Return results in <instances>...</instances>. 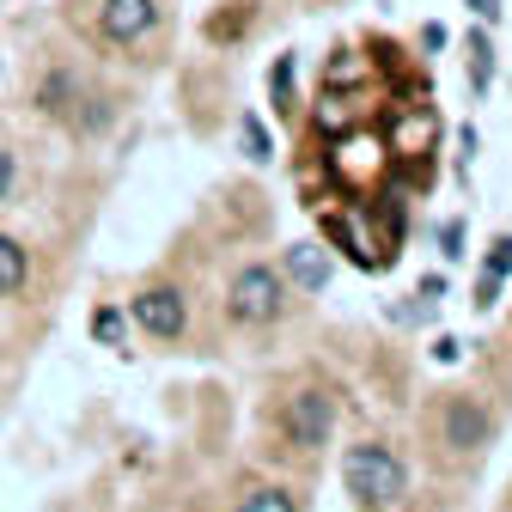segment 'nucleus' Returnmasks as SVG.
<instances>
[{
  "label": "nucleus",
  "mask_w": 512,
  "mask_h": 512,
  "mask_svg": "<svg viewBox=\"0 0 512 512\" xmlns=\"http://www.w3.org/2000/svg\"><path fill=\"white\" fill-rule=\"evenodd\" d=\"M342 482L360 506H397L403 494V458L391 452V445H348V458H342Z\"/></svg>",
  "instance_id": "nucleus-1"
},
{
  "label": "nucleus",
  "mask_w": 512,
  "mask_h": 512,
  "mask_svg": "<svg viewBox=\"0 0 512 512\" xmlns=\"http://www.w3.org/2000/svg\"><path fill=\"white\" fill-rule=\"evenodd\" d=\"M226 311L238 317V324H269V317L281 311V275L263 269V263H250L232 275V293H226Z\"/></svg>",
  "instance_id": "nucleus-2"
},
{
  "label": "nucleus",
  "mask_w": 512,
  "mask_h": 512,
  "mask_svg": "<svg viewBox=\"0 0 512 512\" xmlns=\"http://www.w3.org/2000/svg\"><path fill=\"white\" fill-rule=\"evenodd\" d=\"M281 421H287V439L299 445V452H317V445L330 439V427H336V397L317 391V384H311V391H293Z\"/></svg>",
  "instance_id": "nucleus-3"
},
{
  "label": "nucleus",
  "mask_w": 512,
  "mask_h": 512,
  "mask_svg": "<svg viewBox=\"0 0 512 512\" xmlns=\"http://www.w3.org/2000/svg\"><path fill=\"white\" fill-rule=\"evenodd\" d=\"M128 311H135V324H141L147 336H183V324H189L177 287H147V293L128 299Z\"/></svg>",
  "instance_id": "nucleus-4"
},
{
  "label": "nucleus",
  "mask_w": 512,
  "mask_h": 512,
  "mask_svg": "<svg viewBox=\"0 0 512 512\" xmlns=\"http://www.w3.org/2000/svg\"><path fill=\"white\" fill-rule=\"evenodd\" d=\"M153 19H159L153 0H104V37L110 43H141L153 31Z\"/></svg>",
  "instance_id": "nucleus-5"
},
{
  "label": "nucleus",
  "mask_w": 512,
  "mask_h": 512,
  "mask_svg": "<svg viewBox=\"0 0 512 512\" xmlns=\"http://www.w3.org/2000/svg\"><path fill=\"white\" fill-rule=\"evenodd\" d=\"M482 439H488V409L458 397L452 409H445V445H452V452H476Z\"/></svg>",
  "instance_id": "nucleus-6"
},
{
  "label": "nucleus",
  "mask_w": 512,
  "mask_h": 512,
  "mask_svg": "<svg viewBox=\"0 0 512 512\" xmlns=\"http://www.w3.org/2000/svg\"><path fill=\"white\" fill-rule=\"evenodd\" d=\"M25 275H31L25 244H19V238H0V293H19V287H25Z\"/></svg>",
  "instance_id": "nucleus-7"
},
{
  "label": "nucleus",
  "mask_w": 512,
  "mask_h": 512,
  "mask_svg": "<svg viewBox=\"0 0 512 512\" xmlns=\"http://www.w3.org/2000/svg\"><path fill=\"white\" fill-rule=\"evenodd\" d=\"M238 512H299V500H293L287 488H250V494L238 500Z\"/></svg>",
  "instance_id": "nucleus-8"
},
{
  "label": "nucleus",
  "mask_w": 512,
  "mask_h": 512,
  "mask_svg": "<svg viewBox=\"0 0 512 512\" xmlns=\"http://www.w3.org/2000/svg\"><path fill=\"white\" fill-rule=\"evenodd\" d=\"M287 263H293V275H299L305 287H324V275H330V263H317V250H311V244H299Z\"/></svg>",
  "instance_id": "nucleus-9"
},
{
  "label": "nucleus",
  "mask_w": 512,
  "mask_h": 512,
  "mask_svg": "<svg viewBox=\"0 0 512 512\" xmlns=\"http://www.w3.org/2000/svg\"><path fill=\"white\" fill-rule=\"evenodd\" d=\"M488 275H512V238H494L488 244Z\"/></svg>",
  "instance_id": "nucleus-10"
},
{
  "label": "nucleus",
  "mask_w": 512,
  "mask_h": 512,
  "mask_svg": "<svg viewBox=\"0 0 512 512\" xmlns=\"http://www.w3.org/2000/svg\"><path fill=\"white\" fill-rule=\"evenodd\" d=\"M244 147H250V159H269V135H263L256 116H244Z\"/></svg>",
  "instance_id": "nucleus-11"
},
{
  "label": "nucleus",
  "mask_w": 512,
  "mask_h": 512,
  "mask_svg": "<svg viewBox=\"0 0 512 512\" xmlns=\"http://www.w3.org/2000/svg\"><path fill=\"white\" fill-rule=\"evenodd\" d=\"M92 330H98V342H116V336H122V311H98Z\"/></svg>",
  "instance_id": "nucleus-12"
},
{
  "label": "nucleus",
  "mask_w": 512,
  "mask_h": 512,
  "mask_svg": "<svg viewBox=\"0 0 512 512\" xmlns=\"http://www.w3.org/2000/svg\"><path fill=\"white\" fill-rule=\"evenodd\" d=\"M7 196H13V153L0 147V202H7Z\"/></svg>",
  "instance_id": "nucleus-13"
}]
</instances>
